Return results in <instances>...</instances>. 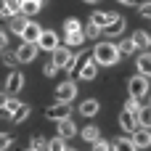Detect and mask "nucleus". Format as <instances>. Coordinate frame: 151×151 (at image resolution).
<instances>
[{"instance_id": "5701e85b", "label": "nucleus", "mask_w": 151, "mask_h": 151, "mask_svg": "<svg viewBox=\"0 0 151 151\" xmlns=\"http://www.w3.org/2000/svg\"><path fill=\"white\" fill-rule=\"evenodd\" d=\"M130 37H133V42H135V48H149V32H143V29H138V32H133Z\"/></svg>"}, {"instance_id": "c03bdc74", "label": "nucleus", "mask_w": 151, "mask_h": 151, "mask_svg": "<svg viewBox=\"0 0 151 151\" xmlns=\"http://www.w3.org/2000/svg\"><path fill=\"white\" fill-rule=\"evenodd\" d=\"M32 3H40V5H42V0H32Z\"/></svg>"}, {"instance_id": "a18cd8bd", "label": "nucleus", "mask_w": 151, "mask_h": 151, "mask_svg": "<svg viewBox=\"0 0 151 151\" xmlns=\"http://www.w3.org/2000/svg\"><path fill=\"white\" fill-rule=\"evenodd\" d=\"M64 151H74V149H66V146H64Z\"/></svg>"}, {"instance_id": "1a4fd4ad", "label": "nucleus", "mask_w": 151, "mask_h": 151, "mask_svg": "<svg viewBox=\"0 0 151 151\" xmlns=\"http://www.w3.org/2000/svg\"><path fill=\"white\" fill-rule=\"evenodd\" d=\"M21 88H24V74L11 72L8 80H5V93H8V96H16V93H21Z\"/></svg>"}, {"instance_id": "e433bc0d", "label": "nucleus", "mask_w": 151, "mask_h": 151, "mask_svg": "<svg viewBox=\"0 0 151 151\" xmlns=\"http://www.w3.org/2000/svg\"><path fill=\"white\" fill-rule=\"evenodd\" d=\"M93 151H111V146H109L106 141H101V138H98V141L93 143Z\"/></svg>"}, {"instance_id": "a211bd4d", "label": "nucleus", "mask_w": 151, "mask_h": 151, "mask_svg": "<svg viewBox=\"0 0 151 151\" xmlns=\"http://www.w3.org/2000/svg\"><path fill=\"white\" fill-rule=\"evenodd\" d=\"M138 74H143V77H151V56H138Z\"/></svg>"}, {"instance_id": "9d476101", "label": "nucleus", "mask_w": 151, "mask_h": 151, "mask_svg": "<svg viewBox=\"0 0 151 151\" xmlns=\"http://www.w3.org/2000/svg\"><path fill=\"white\" fill-rule=\"evenodd\" d=\"M74 96H77V85H74V82H61V85L56 88V98H58L61 104H69Z\"/></svg>"}, {"instance_id": "4c0bfd02", "label": "nucleus", "mask_w": 151, "mask_h": 151, "mask_svg": "<svg viewBox=\"0 0 151 151\" xmlns=\"http://www.w3.org/2000/svg\"><path fill=\"white\" fill-rule=\"evenodd\" d=\"M141 16L143 19H151V3H143L141 5Z\"/></svg>"}, {"instance_id": "423d86ee", "label": "nucleus", "mask_w": 151, "mask_h": 151, "mask_svg": "<svg viewBox=\"0 0 151 151\" xmlns=\"http://www.w3.org/2000/svg\"><path fill=\"white\" fill-rule=\"evenodd\" d=\"M117 16H119V13H114V11H96V13L90 16V24H93V27H98V29H106Z\"/></svg>"}, {"instance_id": "20e7f679", "label": "nucleus", "mask_w": 151, "mask_h": 151, "mask_svg": "<svg viewBox=\"0 0 151 151\" xmlns=\"http://www.w3.org/2000/svg\"><path fill=\"white\" fill-rule=\"evenodd\" d=\"M130 143H133L138 151H141V149H149V146H151V133H149V127H135V130H133V135H130Z\"/></svg>"}, {"instance_id": "de8ad7c7", "label": "nucleus", "mask_w": 151, "mask_h": 151, "mask_svg": "<svg viewBox=\"0 0 151 151\" xmlns=\"http://www.w3.org/2000/svg\"><path fill=\"white\" fill-rule=\"evenodd\" d=\"M27 151H35V149H27Z\"/></svg>"}, {"instance_id": "72a5a7b5", "label": "nucleus", "mask_w": 151, "mask_h": 151, "mask_svg": "<svg viewBox=\"0 0 151 151\" xmlns=\"http://www.w3.org/2000/svg\"><path fill=\"white\" fill-rule=\"evenodd\" d=\"M48 151H64V138H53V141H48Z\"/></svg>"}, {"instance_id": "ea45409f", "label": "nucleus", "mask_w": 151, "mask_h": 151, "mask_svg": "<svg viewBox=\"0 0 151 151\" xmlns=\"http://www.w3.org/2000/svg\"><path fill=\"white\" fill-rule=\"evenodd\" d=\"M53 74H56V66L48 64V66H45V77H53Z\"/></svg>"}, {"instance_id": "c85d7f7f", "label": "nucleus", "mask_w": 151, "mask_h": 151, "mask_svg": "<svg viewBox=\"0 0 151 151\" xmlns=\"http://www.w3.org/2000/svg\"><path fill=\"white\" fill-rule=\"evenodd\" d=\"M114 141H117V143H114V151H138L127 138H114Z\"/></svg>"}, {"instance_id": "f704fd0d", "label": "nucleus", "mask_w": 151, "mask_h": 151, "mask_svg": "<svg viewBox=\"0 0 151 151\" xmlns=\"http://www.w3.org/2000/svg\"><path fill=\"white\" fill-rule=\"evenodd\" d=\"M3 61H5L8 66H16V64H19V58H16V53H11V50H8V53H3Z\"/></svg>"}, {"instance_id": "37998d69", "label": "nucleus", "mask_w": 151, "mask_h": 151, "mask_svg": "<svg viewBox=\"0 0 151 151\" xmlns=\"http://www.w3.org/2000/svg\"><path fill=\"white\" fill-rule=\"evenodd\" d=\"M82 3H98V0H82Z\"/></svg>"}, {"instance_id": "473e14b6", "label": "nucleus", "mask_w": 151, "mask_h": 151, "mask_svg": "<svg viewBox=\"0 0 151 151\" xmlns=\"http://www.w3.org/2000/svg\"><path fill=\"white\" fill-rule=\"evenodd\" d=\"M11 143H13V138H11L8 133H0V151H8Z\"/></svg>"}, {"instance_id": "a19ab883", "label": "nucleus", "mask_w": 151, "mask_h": 151, "mask_svg": "<svg viewBox=\"0 0 151 151\" xmlns=\"http://www.w3.org/2000/svg\"><path fill=\"white\" fill-rule=\"evenodd\" d=\"M5 98H8V96H3V93H0V109H3V104H5Z\"/></svg>"}, {"instance_id": "0eeeda50", "label": "nucleus", "mask_w": 151, "mask_h": 151, "mask_svg": "<svg viewBox=\"0 0 151 151\" xmlns=\"http://www.w3.org/2000/svg\"><path fill=\"white\" fill-rule=\"evenodd\" d=\"M69 114H72V109H69V104H61V101L45 109V117H48V119H53V122H58V119H66Z\"/></svg>"}, {"instance_id": "f3484780", "label": "nucleus", "mask_w": 151, "mask_h": 151, "mask_svg": "<svg viewBox=\"0 0 151 151\" xmlns=\"http://www.w3.org/2000/svg\"><path fill=\"white\" fill-rule=\"evenodd\" d=\"M8 16H21V0H3L0 3Z\"/></svg>"}, {"instance_id": "bb28decb", "label": "nucleus", "mask_w": 151, "mask_h": 151, "mask_svg": "<svg viewBox=\"0 0 151 151\" xmlns=\"http://www.w3.org/2000/svg\"><path fill=\"white\" fill-rule=\"evenodd\" d=\"M19 106H21V104H19V98H13V96H8V98H5V104H3V111H5V114L11 117V114H13V111H16Z\"/></svg>"}, {"instance_id": "7ed1b4c3", "label": "nucleus", "mask_w": 151, "mask_h": 151, "mask_svg": "<svg viewBox=\"0 0 151 151\" xmlns=\"http://www.w3.org/2000/svg\"><path fill=\"white\" fill-rule=\"evenodd\" d=\"M58 45H61L58 32H53V29H42L40 40H37V48H42V50H56Z\"/></svg>"}, {"instance_id": "2f4dec72", "label": "nucleus", "mask_w": 151, "mask_h": 151, "mask_svg": "<svg viewBox=\"0 0 151 151\" xmlns=\"http://www.w3.org/2000/svg\"><path fill=\"white\" fill-rule=\"evenodd\" d=\"M82 35H85V40H93V37H98V35H101V29H98V27H93V24H88Z\"/></svg>"}, {"instance_id": "a878e982", "label": "nucleus", "mask_w": 151, "mask_h": 151, "mask_svg": "<svg viewBox=\"0 0 151 151\" xmlns=\"http://www.w3.org/2000/svg\"><path fill=\"white\" fill-rule=\"evenodd\" d=\"M72 32H82V24L77 19H66L64 21V35H72Z\"/></svg>"}, {"instance_id": "f03ea898", "label": "nucleus", "mask_w": 151, "mask_h": 151, "mask_svg": "<svg viewBox=\"0 0 151 151\" xmlns=\"http://www.w3.org/2000/svg\"><path fill=\"white\" fill-rule=\"evenodd\" d=\"M127 88H130V96L141 101V98H146V93H149V77L135 74V77L130 80V85H127Z\"/></svg>"}, {"instance_id": "b1692460", "label": "nucleus", "mask_w": 151, "mask_h": 151, "mask_svg": "<svg viewBox=\"0 0 151 151\" xmlns=\"http://www.w3.org/2000/svg\"><path fill=\"white\" fill-rule=\"evenodd\" d=\"M101 138V130L96 127V125H88L85 130H82V141H90V143H96Z\"/></svg>"}, {"instance_id": "c756f323", "label": "nucleus", "mask_w": 151, "mask_h": 151, "mask_svg": "<svg viewBox=\"0 0 151 151\" xmlns=\"http://www.w3.org/2000/svg\"><path fill=\"white\" fill-rule=\"evenodd\" d=\"M32 149L35 151H48V141L42 135H32Z\"/></svg>"}, {"instance_id": "58836bf2", "label": "nucleus", "mask_w": 151, "mask_h": 151, "mask_svg": "<svg viewBox=\"0 0 151 151\" xmlns=\"http://www.w3.org/2000/svg\"><path fill=\"white\" fill-rule=\"evenodd\" d=\"M5 45H8V35H5V32H3V29H0V50H3V48H5Z\"/></svg>"}, {"instance_id": "dca6fc26", "label": "nucleus", "mask_w": 151, "mask_h": 151, "mask_svg": "<svg viewBox=\"0 0 151 151\" xmlns=\"http://www.w3.org/2000/svg\"><path fill=\"white\" fill-rule=\"evenodd\" d=\"M80 114H82V117H93V114H98V101H96V98H85V101L80 104Z\"/></svg>"}, {"instance_id": "6ab92c4d", "label": "nucleus", "mask_w": 151, "mask_h": 151, "mask_svg": "<svg viewBox=\"0 0 151 151\" xmlns=\"http://www.w3.org/2000/svg\"><path fill=\"white\" fill-rule=\"evenodd\" d=\"M27 21H29L27 16H11V32L13 35H21L24 27H27Z\"/></svg>"}, {"instance_id": "393cba45", "label": "nucleus", "mask_w": 151, "mask_h": 151, "mask_svg": "<svg viewBox=\"0 0 151 151\" xmlns=\"http://www.w3.org/2000/svg\"><path fill=\"white\" fill-rule=\"evenodd\" d=\"M40 11V3H32V0H21V16H35Z\"/></svg>"}, {"instance_id": "9b49d317", "label": "nucleus", "mask_w": 151, "mask_h": 151, "mask_svg": "<svg viewBox=\"0 0 151 151\" xmlns=\"http://www.w3.org/2000/svg\"><path fill=\"white\" fill-rule=\"evenodd\" d=\"M96 72H98V64L96 61H82L80 69H77V77L85 80V82H90V80H96Z\"/></svg>"}, {"instance_id": "f8f14e48", "label": "nucleus", "mask_w": 151, "mask_h": 151, "mask_svg": "<svg viewBox=\"0 0 151 151\" xmlns=\"http://www.w3.org/2000/svg\"><path fill=\"white\" fill-rule=\"evenodd\" d=\"M50 53H53V58H50V64H53L56 69H64V64H66V61H69V56H72V50H69L66 45H64V48L58 45V48H56V50H50Z\"/></svg>"}, {"instance_id": "412c9836", "label": "nucleus", "mask_w": 151, "mask_h": 151, "mask_svg": "<svg viewBox=\"0 0 151 151\" xmlns=\"http://www.w3.org/2000/svg\"><path fill=\"white\" fill-rule=\"evenodd\" d=\"M29 111H32V109H29L27 104H21V106H19V109H16L13 114H11V122H16V125H21V122H24V119L29 117Z\"/></svg>"}, {"instance_id": "f257e3e1", "label": "nucleus", "mask_w": 151, "mask_h": 151, "mask_svg": "<svg viewBox=\"0 0 151 151\" xmlns=\"http://www.w3.org/2000/svg\"><path fill=\"white\" fill-rule=\"evenodd\" d=\"M93 61L101 64V66H114V64L119 61L117 45H111V42H98V45L93 48Z\"/></svg>"}, {"instance_id": "8fccbe9b", "label": "nucleus", "mask_w": 151, "mask_h": 151, "mask_svg": "<svg viewBox=\"0 0 151 151\" xmlns=\"http://www.w3.org/2000/svg\"><path fill=\"white\" fill-rule=\"evenodd\" d=\"M149 98H151V96H149ZM149 106H151V104H149Z\"/></svg>"}, {"instance_id": "cd10ccee", "label": "nucleus", "mask_w": 151, "mask_h": 151, "mask_svg": "<svg viewBox=\"0 0 151 151\" xmlns=\"http://www.w3.org/2000/svg\"><path fill=\"white\" fill-rule=\"evenodd\" d=\"M117 50H119V56H122V53H133V50H135V42H133V37H125V40L117 45Z\"/></svg>"}, {"instance_id": "aec40b11", "label": "nucleus", "mask_w": 151, "mask_h": 151, "mask_svg": "<svg viewBox=\"0 0 151 151\" xmlns=\"http://www.w3.org/2000/svg\"><path fill=\"white\" fill-rule=\"evenodd\" d=\"M82 42H85V35H82V32L64 35V45H69V48H77V45H82Z\"/></svg>"}, {"instance_id": "39448f33", "label": "nucleus", "mask_w": 151, "mask_h": 151, "mask_svg": "<svg viewBox=\"0 0 151 151\" xmlns=\"http://www.w3.org/2000/svg\"><path fill=\"white\" fill-rule=\"evenodd\" d=\"M37 45L35 42H21L19 45V50H16V58H19V64H32L35 61V56H37Z\"/></svg>"}, {"instance_id": "2eb2a0df", "label": "nucleus", "mask_w": 151, "mask_h": 151, "mask_svg": "<svg viewBox=\"0 0 151 151\" xmlns=\"http://www.w3.org/2000/svg\"><path fill=\"white\" fill-rule=\"evenodd\" d=\"M122 32H125V19H122V16H117V19H114V21H111L106 29H101V35H109V37L122 35Z\"/></svg>"}, {"instance_id": "c9c22d12", "label": "nucleus", "mask_w": 151, "mask_h": 151, "mask_svg": "<svg viewBox=\"0 0 151 151\" xmlns=\"http://www.w3.org/2000/svg\"><path fill=\"white\" fill-rule=\"evenodd\" d=\"M77 61H80V58H77V53H72V56H69V61L64 64V72H72V69L77 66Z\"/></svg>"}, {"instance_id": "7c9ffc66", "label": "nucleus", "mask_w": 151, "mask_h": 151, "mask_svg": "<svg viewBox=\"0 0 151 151\" xmlns=\"http://www.w3.org/2000/svg\"><path fill=\"white\" fill-rule=\"evenodd\" d=\"M138 109H141V101L138 98H127V104H125V111H130V114H138Z\"/></svg>"}, {"instance_id": "ddd939ff", "label": "nucleus", "mask_w": 151, "mask_h": 151, "mask_svg": "<svg viewBox=\"0 0 151 151\" xmlns=\"http://www.w3.org/2000/svg\"><path fill=\"white\" fill-rule=\"evenodd\" d=\"M56 133H58V138L66 141V138H72V135L77 133V127H74V122L66 117V119H58V122H56Z\"/></svg>"}, {"instance_id": "4468645a", "label": "nucleus", "mask_w": 151, "mask_h": 151, "mask_svg": "<svg viewBox=\"0 0 151 151\" xmlns=\"http://www.w3.org/2000/svg\"><path fill=\"white\" fill-rule=\"evenodd\" d=\"M119 127H122V130H127V133H133V130L138 127L135 114H130V111H125V109H122V114H119Z\"/></svg>"}, {"instance_id": "79ce46f5", "label": "nucleus", "mask_w": 151, "mask_h": 151, "mask_svg": "<svg viewBox=\"0 0 151 151\" xmlns=\"http://www.w3.org/2000/svg\"><path fill=\"white\" fill-rule=\"evenodd\" d=\"M119 3H127V5H133V3H135V0H119Z\"/></svg>"}, {"instance_id": "49530a36", "label": "nucleus", "mask_w": 151, "mask_h": 151, "mask_svg": "<svg viewBox=\"0 0 151 151\" xmlns=\"http://www.w3.org/2000/svg\"><path fill=\"white\" fill-rule=\"evenodd\" d=\"M149 45H151V35H149Z\"/></svg>"}, {"instance_id": "6e6552de", "label": "nucleus", "mask_w": 151, "mask_h": 151, "mask_svg": "<svg viewBox=\"0 0 151 151\" xmlns=\"http://www.w3.org/2000/svg\"><path fill=\"white\" fill-rule=\"evenodd\" d=\"M40 35H42L40 24H35V21H27V27H24V32H21L19 37H21V42H35V45H37Z\"/></svg>"}, {"instance_id": "4be33fe9", "label": "nucleus", "mask_w": 151, "mask_h": 151, "mask_svg": "<svg viewBox=\"0 0 151 151\" xmlns=\"http://www.w3.org/2000/svg\"><path fill=\"white\" fill-rule=\"evenodd\" d=\"M135 119H138L143 127H151V106H141L138 114H135Z\"/></svg>"}, {"instance_id": "09e8293b", "label": "nucleus", "mask_w": 151, "mask_h": 151, "mask_svg": "<svg viewBox=\"0 0 151 151\" xmlns=\"http://www.w3.org/2000/svg\"><path fill=\"white\" fill-rule=\"evenodd\" d=\"M0 114H3V109H0Z\"/></svg>"}]
</instances>
